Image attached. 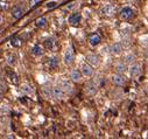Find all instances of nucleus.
<instances>
[{
	"label": "nucleus",
	"instance_id": "nucleus-1",
	"mask_svg": "<svg viewBox=\"0 0 148 139\" xmlns=\"http://www.w3.org/2000/svg\"><path fill=\"white\" fill-rule=\"evenodd\" d=\"M62 62L64 65L66 67H70L72 65V63L75 62V52H73V48L69 45L64 52H63V55H62Z\"/></svg>",
	"mask_w": 148,
	"mask_h": 139
},
{
	"label": "nucleus",
	"instance_id": "nucleus-2",
	"mask_svg": "<svg viewBox=\"0 0 148 139\" xmlns=\"http://www.w3.org/2000/svg\"><path fill=\"white\" fill-rule=\"evenodd\" d=\"M127 72H128V75L132 77V78H136L141 75L142 73V67L140 63L138 62H133L131 64H128V68H127Z\"/></svg>",
	"mask_w": 148,
	"mask_h": 139
},
{
	"label": "nucleus",
	"instance_id": "nucleus-3",
	"mask_svg": "<svg viewBox=\"0 0 148 139\" xmlns=\"http://www.w3.org/2000/svg\"><path fill=\"white\" fill-rule=\"evenodd\" d=\"M135 15V12L132 7L130 6H126L124 8H121V11L119 12V18L123 20V21H128L131 19H133Z\"/></svg>",
	"mask_w": 148,
	"mask_h": 139
},
{
	"label": "nucleus",
	"instance_id": "nucleus-4",
	"mask_svg": "<svg viewBox=\"0 0 148 139\" xmlns=\"http://www.w3.org/2000/svg\"><path fill=\"white\" fill-rule=\"evenodd\" d=\"M82 22V14L79 12H71L68 17V23L72 27H78Z\"/></svg>",
	"mask_w": 148,
	"mask_h": 139
},
{
	"label": "nucleus",
	"instance_id": "nucleus-5",
	"mask_svg": "<svg viewBox=\"0 0 148 139\" xmlns=\"http://www.w3.org/2000/svg\"><path fill=\"white\" fill-rule=\"evenodd\" d=\"M79 70H81L82 75H83V77H86V78H91L95 75V68L91 64H89L88 62H85V63H83L81 65Z\"/></svg>",
	"mask_w": 148,
	"mask_h": 139
},
{
	"label": "nucleus",
	"instance_id": "nucleus-6",
	"mask_svg": "<svg viewBox=\"0 0 148 139\" xmlns=\"http://www.w3.org/2000/svg\"><path fill=\"white\" fill-rule=\"evenodd\" d=\"M84 92L88 96H96L98 92V85L95 81H88L84 85Z\"/></svg>",
	"mask_w": 148,
	"mask_h": 139
},
{
	"label": "nucleus",
	"instance_id": "nucleus-7",
	"mask_svg": "<svg viewBox=\"0 0 148 139\" xmlns=\"http://www.w3.org/2000/svg\"><path fill=\"white\" fill-rule=\"evenodd\" d=\"M110 82L112 83L114 87H123L126 82L125 80V76L121 75V74H118V73H114L110 76Z\"/></svg>",
	"mask_w": 148,
	"mask_h": 139
},
{
	"label": "nucleus",
	"instance_id": "nucleus-8",
	"mask_svg": "<svg viewBox=\"0 0 148 139\" xmlns=\"http://www.w3.org/2000/svg\"><path fill=\"white\" fill-rule=\"evenodd\" d=\"M58 85H60V87L63 89V91H64L65 94H68V95H70V94L73 92V84H72V82H71L70 80H68V78H61L60 82H58Z\"/></svg>",
	"mask_w": 148,
	"mask_h": 139
},
{
	"label": "nucleus",
	"instance_id": "nucleus-9",
	"mask_svg": "<svg viewBox=\"0 0 148 139\" xmlns=\"http://www.w3.org/2000/svg\"><path fill=\"white\" fill-rule=\"evenodd\" d=\"M65 95L66 94L63 91V89L58 84L51 87V98H54L56 100H62V99H64Z\"/></svg>",
	"mask_w": 148,
	"mask_h": 139
},
{
	"label": "nucleus",
	"instance_id": "nucleus-10",
	"mask_svg": "<svg viewBox=\"0 0 148 139\" xmlns=\"http://www.w3.org/2000/svg\"><path fill=\"white\" fill-rule=\"evenodd\" d=\"M69 80L72 82V83H79L82 82L83 80V75L81 73L79 69H71L70 70V74H69Z\"/></svg>",
	"mask_w": 148,
	"mask_h": 139
},
{
	"label": "nucleus",
	"instance_id": "nucleus-11",
	"mask_svg": "<svg viewBox=\"0 0 148 139\" xmlns=\"http://www.w3.org/2000/svg\"><path fill=\"white\" fill-rule=\"evenodd\" d=\"M123 50H124L123 45L119 43V42H113L112 45H110V47H108V52L112 55H114V56H120L123 54Z\"/></svg>",
	"mask_w": 148,
	"mask_h": 139
},
{
	"label": "nucleus",
	"instance_id": "nucleus-12",
	"mask_svg": "<svg viewBox=\"0 0 148 139\" xmlns=\"http://www.w3.org/2000/svg\"><path fill=\"white\" fill-rule=\"evenodd\" d=\"M25 8L23 7H21L20 5H18V6H14L12 10H11V17L14 19V20H19V19H21L23 15H25Z\"/></svg>",
	"mask_w": 148,
	"mask_h": 139
},
{
	"label": "nucleus",
	"instance_id": "nucleus-13",
	"mask_svg": "<svg viewBox=\"0 0 148 139\" xmlns=\"http://www.w3.org/2000/svg\"><path fill=\"white\" fill-rule=\"evenodd\" d=\"M86 62L89 63V64H91L93 68H96V67H98L99 64H100V58H99V56L97 55V54H95V53H89V54H86Z\"/></svg>",
	"mask_w": 148,
	"mask_h": 139
},
{
	"label": "nucleus",
	"instance_id": "nucleus-14",
	"mask_svg": "<svg viewBox=\"0 0 148 139\" xmlns=\"http://www.w3.org/2000/svg\"><path fill=\"white\" fill-rule=\"evenodd\" d=\"M100 12H101V14L105 15V17H112V15H114V13H116V8H114L113 5L106 4V5H104V6L101 7Z\"/></svg>",
	"mask_w": 148,
	"mask_h": 139
},
{
	"label": "nucleus",
	"instance_id": "nucleus-15",
	"mask_svg": "<svg viewBox=\"0 0 148 139\" xmlns=\"http://www.w3.org/2000/svg\"><path fill=\"white\" fill-rule=\"evenodd\" d=\"M30 54L34 57H41L45 54V48L41 45H34L30 48Z\"/></svg>",
	"mask_w": 148,
	"mask_h": 139
},
{
	"label": "nucleus",
	"instance_id": "nucleus-16",
	"mask_svg": "<svg viewBox=\"0 0 148 139\" xmlns=\"http://www.w3.org/2000/svg\"><path fill=\"white\" fill-rule=\"evenodd\" d=\"M100 42H101V38H100L99 34L95 33V34H92V35L89 36V45H90L92 48H96L97 46H99Z\"/></svg>",
	"mask_w": 148,
	"mask_h": 139
},
{
	"label": "nucleus",
	"instance_id": "nucleus-17",
	"mask_svg": "<svg viewBox=\"0 0 148 139\" xmlns=\"http://www.w3.org/2000/svg\"><path fill=\"white\" fill-rule=\"evenodd\" d=\"M46 64L50 70H55V69L58 68V58L56 56H50V57H48Z\"/></svg>",
	"mask_w": 148,
	"mask_h": 139
},
{
	"label": "nucleus",
	"instance_id": "nucleus-18",
	"mask_svg": "<svg viewBox=\"0 0 148 139\" xmlns=\"http://www.w3.org/2000/svg\"><path fill=\"white\" fill-rule=\"evenodd\" d=\"M127 64L123 61V62H118V63H116L114 64V72L116 73H118V74H121V75H124L126 72H127Z\"/></svg>",
	"mask_w": 148,
	"mask_h": 139
},
{
	"label": "nucleus",
	"instance_id": "nucleus-19",
	"mask_svg": "<svg viewBox=\"0 0 148 139\" xmlns=\"http://www.w3.org/2000/svg\"><path fill=\"white\" fill-rule=\"evenodd\" d=\"M35 27H38V28H40V29H42V28H46L47 27V25H48V20H47V18L46 17H40V18H38L35 20Z\"/></svg>",
	"mask_w": 148,
	"mask_h": 139
},
{
	"label": "nucleus",
	"instance_id": "nucleus-20",
	"mask_svg": "<svg viewBox=\"0 0 148 139\" xmlns=\"http://www.w3.org/2000/svg\"><path fill=\"white\" fill-rule=\"evenodd\" d=\"M55 45H56V41H55L54 38H47L43 41V47L48 50H53L55 48Z\"/></svg>",
	"mask_w": 148,
	"mask_h": 139
},
{
	"label": "nucleus",
	"instance_id": "nucleus-21",
	"mask_svg": "<svg viewBox=\"0 0 148 139\" xmlns=\"http://www.w3.org/2000/svg\"><path fill=\"white\" fill-rule=\"evenodd\" d=\"M124 62H125L127 65L131 64V63H133V62H135V55H134V53L127 52V53L124 55Z\"/></svg>",
	"mask_w": 148,
	"mask_h": 139
},
{
	"label": "nucleus",
	"instance_id": "nucleus-22",
	"mask_svg": "<svg viewBox=\"0 0 148 139\" xmlns=\"http://www.w3.org/2000/svg\"><path fill=\"white\" fill-rule=\"evenodd\" d=\"M41 92H42V96H43L46 99H51V88H50V87H48V85L42 87Z\"/></svg>",
	"mask_w": 148,
	"mask_h": 139
},
{
	"label": "nucleus",
	"instance_id": "nucleus-23",
	"mask_svg": "<svg viewBox=\"0 0 148 139\" xmlns=\"http://www.w3.org/2000/svg\"><path fill=\"white\" fill-rule=\"evenodd\" d=\"M57 5H58L57 0H50V1H48V3L45 5V8L48 10V11H50V10H54L55 7H57Z\"/></svg>",
	"mask_w": 148,
	"mask_h": 139
},
{
	"label": "nucleus",
	"instance_id": "nucleus-24",
	"mask_svg": "<svg viewBox=\"0 0 148 139\" xmlns=\"http://www.w3.org/2000/svg\"><path fill=\"white\" fill-rule=\"evenodd\" d=\"M21 91H22L25 95H30V94L33 92V89H32V87H30L28 83H23V84L21 85Z\"/></svg>",
	"mask_w": 148,
	"mask_h": 139
},
{
	"label": "nucleus",
	"instance_id": "nucleus-25",
	"mask_svg": "<svg viewBox=\"0 0 148 139\" xmlns=\"http://www.w3.org/2000/svg\"><path fill=\"white\" fill-rule=\"evenodd\" d=\"M22 39L20 38V36H15V38H13L12 40H11V45L13 46V47H20L21 45H22Z\"/></svg>",
	"mask_w": 148,
	"mask_h": 139
},
{
	"label": "nucleus",
	"instance_id": "nucleus-26",
	"mask_svg": "<svg viewBox=\"0 0 148 139\" xmlns=\"http://www.w3.org/2000/svg\"><path fill=\"white\" fill-rule=\"evenodd\" d=\"M7 64L8 65H11V67H14L15 64H16V56L15 55H13V54H11V55H8L7 56Z\"/></svg>",
	"mask_w": 148,
	"mask_h": 139
},
{
	"label": "nucleus",
	"instance_id": "nucleus-27",
	"mask_svg": "<svg viewBox=\"0 0 148 139\" xmlns=\"http://www.w3.org/2000/svg\"><path fill=\"white\" fill-rule=\"evenodd\" d=\"M40 3H41V0H28L29 7H35L36 5H39Z\"/></svg>",
	"mask_w": 148,
	"mask_h": 139
},
{
	"label": "nucleus",
	"instance_id": "nucleus-28",
	"mask_svg": "<svg viewBox=\"0 0 148 139\" xmlns=\"http://www.w3.org/2000/svg\"><path fill=\"white\" fill-rule=\"evenodd\" d=\"M76 6H77V3H70L68 6H65V8H66V10H69V11H71V10L75 8Z\"/></svg>",
	"mask_w": 148,
	"mask_h": 139
},
{
	"label": "nucleus",
	"instance_id": "nucleus-29",
	"mask_svg": "<svg viewBox=\"0 0 148 139\" xmlns=\"http://www.w3.org/2000/svg\"><path fill=\"white\" fill-rule=\"evenodd\" d=\"M145 58L148 61V48H146V50H145Z\"/></svg>",
	"mask_w": 148,
	"mask_h": 139
},
{
	"label": "nucleus",
	"instance_id": "nucleus-30",
	"mask_svg": "<svg viewBox=\"0 0 148 139\" xmlns=\"http://www.w3.org/2000/svg\"><path fill=\"white\" fill-rule=\"evenodd\" d=\"M3 20H4V19H3V17H1V14H0V25H1V23H3Z\"/></svg>",
	"mask_w": 148,
	"mask_h": 139
},
{
	"label": "nucleus",
	"instance_id": "nucleus-31",
	"mask_svg": "<svg viewBox=\"0 0 148 139\" xmlns=\"http://www.w3.org/2000/svg\"><path fill=\"white\" fill-rule=\"evenodd\" d=\"M1 98H3V92L0 91V99H1Z\"/></svg>",
	"mask_w": 148,
	"mask_h": 139
},
{
	"label": "nucleus",
	"instance_id": "nucleus-32",
	"mask_svg": "<svg viewBox=\"0 0 148 139\" xmlns=\"http://www.w3.org/2000/svg\"><path fill=\"white\" fill-rule=\"evenodd\" d=\"M1 33H3V28H1V27H0V34H1Z\"/></svg>",
	"mask_w": 148,
	"mask_h": 139
}]
</instances>
